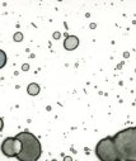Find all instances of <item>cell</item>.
<instances>
[{
  "label": "cell",
  "instance_id": "277c9868",
  "mask_svg": "<svg viewBox=\"0 0 136 161\" xmlns=\"http://www.w3.org/2000/svg\"><path fill=\"white\" fill-rule=\"evenodd\" d=\"M22 150V145L15 137H6L2 143V152L6 157H17Z\"/></svg>",
  "mask_w": 136,
  "mask_h": 161
},
{
  "label": "cell",
  "instance_id": "ba28073f",
  "mask_svg": "<svg viewBox=\"0 0 136 161\" xmlns=\"http://www.w3.org/2000/svg\"><path fill=\"white\" fill-rule=\"evenodd\" d=\"M14 39H15V41H22V34H20V33H17V34L14 36Z\"/></svg>",
  "mask_w": 136,
  "mask_h": 161
},
{
  "label": "cell",
  "instance_id": "8992f818",
  "mask_svg": "<svg viewBox=\"0 0 136 161\" xmlns=\"http://www.w3.org/2000/svg\"><path fill=\"white\" fill-rule=\"evenodd\" d=\"M39 90H41L39 85H38V84H36V83L29 84V85H28V88H27V93H28L29 95H32V96L37 95V94L39 93Z\"/></svg>",
  "mask_w": 136,
  "mask_h": 161
},
{
  "label": "cell",
  "instance_id": "5b68a950",
  "mask_svg": "<svg viewBox=\"0 0 136 161\" xmlns=\"http://www.w3.org/2000/svg\"><path fill=\"white\" fill-rule=\"evenodd\" d=\"M79 46V38L75 36H68L64 41V47L68 51H72Z\"/></svg>",
  "mask_w": 136,
  "mask_h": 161
},
{
  "label": "cell",
  "instance_id": "52a82bcc",
  "mask_svg": "<svg viewBox=\"0 0 136 161\" xmlns=\"http://www.w3.org/2000/svg\"><path fill=\"white\" fill-rule=\"evenodd\" d=\"M6 65V53L0 50V69H3Z\"/></svg>",
  "mask_w": 136,
  "mask_h": 161
},
{
  "label": "cell",
  "instance_id": "30bf717a",
  "mask_svg": "<svg viewBox=\"0 0 136 161\" xmlns=\"http://www.w3.org/2000/svg\"><path fill=\"white\" fill-rule=\"evenodd\" d=\"M65 161H71V157H69V156H66V157H65Z\"/></svg>",
  "mask_w": 136,
  "mask_h": 161
},
{
  "label": "cell",
  "instance_id": "6da1fadb",
  "mask_svg": "<svg viewBox=\"0 0 136 161\" xmlns=\"http://www.w3.org/2000/svg\"><path fill=\"white\" fill-rule=\"evenodd\" d=\"M112 138L120 161H136V127L121 130Z\"/></svg>",
  "mask_w": 136,
  "mask_h": 161
},
{
  "label": "cell",
  "instance_id": "7a4b0ae2",
  "mask_svg": "<svg viewBox=\"0 0 136 161\" xmlns=\"http://www.w3.org/2000/svg\"><path fill=\"white\" fill-rule=\"evenodd\" d=\"M15 138L22 145L19 155L17 156V160L19 161H37L41 155H42V146H41L39 139L28 131L19 132Z\"/></svg>",
  "mask_w": 136,
  "mask_h": 161
},
{
  "label": "cell",
  "instance_id": "3957f363",
  "mask_svg": "<svg viewBox=\"0 0 136 161\" xmlns=\"http://www.w3.org/2000/svg\"><path fill=\"white\" fill-rule=\"evenodd\" d=\"M96 155L99 161H120L113 138L109 136L99 139L96 146Z\"/></svg>",
  "mask_w": 136,
  "mask_h": 161
},
{
  "label": "cell",
  "instance_id": "9c48e42d",
  "mask_svg": "<svg viewBox=\"0 0 136 161\" xmlns=\"http://www.w3.org/2000/svg\"><path fill=\"white\" fill-rule=\"evenodd\" d=\"M3 127H4V121L2 119V118H0V132L3 131Z\"/></svg>",
  "mask_w": 136,
  "mask_h": 161
}]
</instances>
